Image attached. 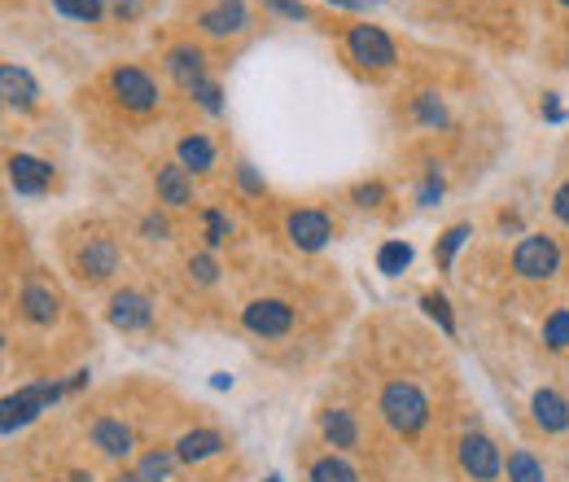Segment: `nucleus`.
<instances>
[{
	"instance_id": "obj_45",
	"label": "nucleus",
	"mask_w": 569,
	"mask_h": 482,
	"mask_svg": "<svg viewBox=\"0 0 569 482\" xmlns=\"http://www.w3.org/2000/svg\"><path fill=\"white\" fill-rule=\"evenodd\" d=\"M267 482H280V478H267Z\"/></svg>"
},
{
	"instance_id": "obj_5",
	"label": "nucleus",
	"mask_w": 569,
	"mask_h": 482,
	"mask_svg": "<svg viewBox=\"0 0 569 482\" xmlns=\"http://www.w3.org/2000/svg\"><path fill=\"white\" fill-rule=\"evenodd\" d=\"M560 241L547 232H525L512 246V273L521 281H552L560 273Z\"/></svg>"
},
{
	"instance_id": "obj_44",
	"label": "nucleus",
	"mask_w": 569,
	"mask_h": 482,
	"mask_svg": "<svg viewBox=\"0 0 569 482\" xmlns=\"http://www.w3.org/2000/svg\"><path fill=\"white\" fill-rule=\"evenodd\" d=\"M556 5H560V10H569V0H556Z\"/></svg>"
},
{
	"instance_id": "obj_6",
	"label": "nucleus",
	"mask_w": 569,
	"mask_h": 482,
	"mask_svg": "<svg viewBox=\"0 0 569 482\" xmlns=\"http://www.w3.org/2000/svg\"><path fill=\"white\" fill-rule=\"evenodd\" d=\"M71 386L66 382H36V386H23L19 395H5V403H0V430H5V438L23 425H32L49 403H58Z\"/></svg>"
},
{
	"instance_id": "obj_37",
	"label": "nucleus",
	"mask_w": 569,
	"mask_h": 482,
	"mask_svg": "<svg viewBox=\"0 0 569 482\" xmlns=\"http://www.w3.org/2000/svg\"><path fill=\"white\" fill-rule=\"evenodd\" d=\"M141 237H145V241H171V219H167L158 206L145 210V215H141Z\"/></svg>"
},
{
	"instance_id": "obj_15",
	"label": "nucleus",
	"mask_w": 569,
	"mask_h": 482,
	"mask_svg": "<svg viewBox=\"0 0 569 482\" xmlns=\"http://www.w3.org/2000/svg\"><path fill=\"white\" fill-rule=\"evenodd\" d=\"M154 197L162 210L193 206V171H184L180 162H158L154 167Z\"/></svg>"
},
{
	"instance_id": "obj_26",
	"label": "nucleus",
	"mask_w": 569,
	"mask_h": 482,
	"mask_svg": "<svg viewBox=\"0 0 569 482\" xmlns=\"http://www.w3.org/2000/svg\"><path fill=\"white\" fill-rule=\"evenodd\" d=\"M412 119H416L421 128H429V132L447 128V106H443V97H438V93H416V97H412Z\"/></svg>"
},
{
	"instance_id": "obj_29",
	"label": "nucleus",
	"mask_w": 569,
	"mask_h": 482,
	"mask_svg": "<svg viewBox=\"0 0 569 482\" xmlns=\"http://www.w3.org/2000/svg\"><path fill=\"white\" fill-rule=\"evenodd\" d=\"M202 237H206V246L210 251H219L223 241L232 237V219L219 210V206H210V210H202Z\"/></svg>"
},
{
	"instance_id": "obj_33",
	"label": "nucleus",
	"mask_w": 569,
	"mask_h": 482,
	"mask_svg": "<svg viewBox=\"0 0 569 482\" xmlns=\"http://www.w3.org/2000/svg\"><path fill=\"white\" fill-rule=\"evenodd\" d=\"M443 193H447V180H443V171L429 162L425 171H421V184H416V202L421 206H438L443 202Z\"/></svg>"
},
{
	"instance_id": "obj_34",
	"label": "nucleus",
	"mask_w": 569,
	"mask_h": 482,
	"mask_svg": "<svg viewBox=\"0 0 569 482\" xmlns=\"http://www.w3.org/2000/svg\"><path fill=\"white\" fill-rule=\"evenodd\" d=\"M189 97H193V101H197V106H202L210 119H219V115H223V88H219V80H202V84H197Z\"/></svg>"
},
{
	"instance_id": "obj_30",
	"label": "nucleus",
	"mask_w": 569,
	"mask_h": 482,
	"mask_svg": "<svg viewBox=\"0 0 569 482\" xmlns=\"http://www.w3.org/2000/svg\"><path fill=\"white\" fill-rule=\"evenodd\" d=\"M184 273H189L193 286H215V281H219V260H215V251L189 255V260H184Z\"/></svg>"
},
{
	"instance_id": "obj_39",
	"label": "nucleus",
	"mask_w": 569,
	"mask_h": 482,
	"mask_svg": "<svg viewBox=\"0 0 569 482\" xmlns=\"http://www.w3.org/2000/svg\"><path fill=\"white\" fill-rule=\"evenodd\" d=\"M106 10L119 23H136V19H145V0H106Z\"/></svg>"
},
{
	"instance_id": "obj_8",
	"label": "nucleus",
	"mask_w": 569,
	"mask_h": 482,
	"mask_svg": "<svg viewBox=\"0 0 569 482\" xmlns=\"http://www.w3.org/2000/svg\"><path fill=\"white\" fill-rule=\"evenodd\" d=\"M456 465L469 482H495L504 473V451L491 434L482 430H464L460 443H456Z\"/></svg>"
},
{
	"instance_id": "obj_14",
	"label": "nucleus",
	"mask_w": 569,
	"mask_h": 482,
	"mask_svg": "<svg viewBox=\"0 0 569 482\" xmlns=\"http://www.w3.org/2000/svg\"><path fill=\"white\" fill-rule=\"evenodd\" d=\"M5 167H10L14 193H23V197H45L53 189V162H45L36 154H10Z\"/></svg>"
},
{
	"instance_id": "obj_4",
	"label": "nucleus",
	"mask_w": 569,
	"mask_h": 482,
	"mask_svg": "<svg viewBox=\"0 0 569 482\" xmlns=\"http://www.w3.org/2000/svg\"><path fill=\"white\" fill-rule=\"evenodd\" d=\"M119 268H123V251L114 237H88L84 246L71 251V273L80 286H106L119 277Z\"/></svg>"
},
{
	"instance_id": "obj_21",
	"label": "nucleus",
	"mask_w": 569,
	"mask_h": 482,
	"mask_svg": "<svg viewBox=\"0 0 569 482\" xmlns=\"http://www.w3.org/2000/svg\"><path fill=\"white\" fill-rule=\"evenodd\" d=\"M215 141L210 136H202V132H189V136H180L175 141V162L184 167V171H193V176H206V171H215Z\"/></svg>"
},
{
	"instance_id": "obj_13",
	"label": "nucleus",
	"mask_w": 569,
	"mask_h": 482,
	"mask_svg": "<svg viewBox=\"0 0 569 482\" xmlns=\"http://www.w3.org/2000/svg\"><path fill=\"white\" fill-rule=\"evenodd\" d=\"M206 62H210L206 49L193 45V40H180V45H171V49L162 53V71H167V80H171L175 88H184V93H193L202 80H210V67H206Z\"/></svg>"
},
{
	"instance_id": "obj_27",
	"label": "nucleus",
	"mask_w": 569,
	"mask_h": 482,
	"mask_svg": "<svg viewBox=\"0 0 569 482\" xmlns=\"http://www.w3.org/2000/svg\"><path fill=\"white\" fill-rule=\"evenodd\" d=\"M543 347L552 356H569V308L547 312V321H543Z\"/></svg>"
},
{
	"instance_id": "obj_20",
	"label": "nucleus",
	"mask_w": 569,
	"mask_h": 482,
	"mask_svg": "<svg viewBox=\"0 0 569 482\" xmlns=\"http://www.w3.org/2000/svg\"><path fill=\"white\" fill-rule=\"evenodd\" d=\"M228 447V438L219 434V430H210V425H197V430H184L180 438H175V456L184 460V465H202V460H210V456H219Z\"/></svg>"
},
{
	"instance_id": "obj_38",
	"label": "nucleus",
	"mask_w": 569,
	"mask_h": 482,
	"mask_svg": "<svg viewBox=\"0 0 569 482\" xmlns=\"http://www.w3.org/2000/svg\"><path fill=\"white\" fill-rule=\"evenodd\" d=\"M351 202H355V206H364V210H373V206H382V202H386V184H382V180H364V184H355V189H351Z\"/></svg>"
},
{
	"instance_id": "obj_3",
	"label": "nucleus",
	"mask_w": 569,
	"mask_h": 482,
	"mask_svg": "<svg viewBox=\"0 0 569 482\" xmlns=\"http://www.w3.org/2000/svg\"><path fill=\"white\" fill-rule=\"evenodd\" d=\"M106 88H110V97H114L128 115H136V119H145V115H154V110L162 106V88H158V80H154L145 67H114V71L106 75Z\"/></svg>"
},
{
	"instance_id": "obj_42",
	"label": "nucleus",
	"mask_w": 569,
	"mask_h": 482,
	"mask_svg": "<svg viewBox=\"0 0 569 482\" xmlns=\"http://www.w3.org/2000/svg\"><path fill=\"white\" fill-rule=\"evenodd\" d=\"M329 5H342V10H360L364 0H329Z\"/></svg>"
},
{
	"instance_id": "obj_1",
	"label": "nucleus",
	"mask_w": 569,
	"mask_h": 482,
	"mask_svg": "<svg viewBox=\"0 0 569 482\" xmlns=\"http://www.w3.org/2000/svg\"><path fill=\"white\" fill-rule=\"evenodd\" d=\"M377 412H382V421L399 434V438H416L425 425H429V395L416 386V382H408V377H390L386 386H382V395H377Z\"/></svg>"
},
{
	"instance_id": "obj_9",
	"label": "nucleus",
	"mask_w": 569,
	"mask_h": 482,
	"mask_svg": "<svg viewBox=\"0 0 569 482\" xmlns=\"http://www.w3.org/2000/svg\"><path fill=\"white\" fill-rule=\"evenodd\" d=\"M193 27L206 40H237L254 27V14L245 0H206V5L193 14Z\"/></svg>"
},
{
	"instance_id": "obj_24",
	"label": "nucleus",
	"mask_w": 569,
	"mask_h": 482,
	"mask_svg": "<svg viewBox=\"0 0 569 482\" xmlns=\"http://www.w3.org/2000/svg\"><path fill=\"white\" fill-rule=\"evenodd\" d=\"M504 473H508V482H547V469H543V460H538L530 447H517V451H508V460H504Z\"/></svg>"
},
{
	"instance_id": "obj_40",
	"label": "nucleus",
	"mask_w": 569,
	"mask_h": 482,
	"mask_svg": "<svg viewBox=\"0 0 569 482\" xmlns=\"http://www.w3.org/2000/svg\"><path fill=\"white\" fill-rule=\"evenodd\" d=\"M552 219L569 228V180H560L556 193H552Z\"/></svg>"
},
{
	"instance_id": "obj_25",
	"label": "nucleus",
	"mask_w": 569,
	"mask_h": 482,
	"mask_svg": "<svg viewBox=\"0 0 569 482\" xmlns=\"http://www.w3.org/2000/svg\"><path fill=\"white\" fill-rule=\"evenodd\" d=\"M307 482H360V473H355V465L347 460V456H320V460H312V469H307Z\"/></svg>"
},
{
	"instance_id": "obj_31",
	"label": "nucleus",
	"mask_w": 569,
	"mask_h": 482,
	"mask_svg": "<svg viewBox=\"0 0 569 482\" xmlns=\"http://www.w3.org/2000/svg\"><path fill=\"white\" fill-rule=\"evenodd\" d=\"M421 308H425V316H429V321H438V329H443L447 338H456V316H451V303H447V294H438V290H425V294H421Z\"/></svg>"
},
{
	"instance_id": "obj_32",
	"label": "nucleus",
	"mask_w": 569,
	"mask_h": 482,
	"mask_svg": "<svg viewBox=\"0 0 569 482\" xmlns=\"http://www.w3.org/2000/svg\"><path fill=\"white\" fill-rule=\"evenodd\" d=\"M408 264H412V246H408V241H386V246L377 251V268L386 277H399Z\"/></svg>"
},
{
	"instance_id": "obj_17",
	"label": "nucleus",
	"mask_w": 569,
	"mask_h": 482,
	"mask_svg": "<svg viewBox=\"0 0 569 482\" xmlns=\"http://www.w3.org/2000/svg\"><path fill=\"white\" fill-rule=\"evenodd\" d=\"M530 421L543 430V434H565L569 430V399L556 390V386H538L530 395Z\"/></svg>"
},
{
	"instance_id": "obj_7",
	"label": "nucleus",
	"mask_w": 569,
	"mask_h": 482,
	"mask_svg": "<svg viewBox=\"0 0 569 482\" xmlns=\"http://www.w3.org/2000/svg\"><path fill=\"white\" fill-rule=\"evenodd\" d=\"M294 325H299V312H294L290 299H271V294H267V299H250V303L241 308V329L254 334V338H263V342L290 338Z\"/></svg>"
},
{
	"instance_id": "obj_12",
	"label": "nucleus",
	"mask_w": 569,
	"mask_h": 482,
	"mask_svg": "<svg viewBox=\"0 0 569 482\" xmlns=\"http://www.w3.org/2000/svg\"><path fill=\"white\" fill-rule=\"evenodd\" d=\"M106 321H110V329H119V334H145V329L154 325V299H149L145 290H136V286H123V290L110 294Z\"/></svg>"
},
{
	"instance_id": "obj_43",
	"label": "nucleus",
	"mask_w": 569,
	"mask_h": 482,
	"mask_svg": "<svg viewBox=\"0 0 569 482\" xmlns=\"http://www.w3.org/2000/svg\"><path fill=\"white\" fill-rule=\"evenodd\" d=\"M66 482H93V473H80V469H75V473L66 478Z\"/></svg>"
},
{
	"instance_id": "obj_22",
	"label": "nucleus",
	"mask_w": 569,
	"mask_h": 482,
	"mask_svg": "<svg viewBox=\"0 0 569 482\" xmlns=\"http://www.w3.org/2000/svg\"><path fill=\"white\" fill-rule=\"evenodd\" d=\"M473 237V228L469 224H451V228H443V237L434 241V268L438 273H451V264H456V255H460V246Z\"/></svg>"
},
{
	"instance_id": "obj_28",
	"label": "nucleus",
	"mask_w": 569,
	"mask_h": 482,
	"mask_svg": "<svg viewBox=\"0 0 569 482\" xmlns=\"http://www.w3.org/2000/svg\"><path fill=\"white\" fill-rule=\"evenodd\" d=\"M175 447H154V451H145L141 460H136V469L149 478V482H167L171 478V469H175Z\"/></svg>"
},
{
	"instance_id": "obj_2",
	"label": "nucleus",
	"mask_w": 569,
	"mask_h": 482,
	"mask_svg": "<svg viewBox=\"0 0 569 482\" xmlns=\"http://www.w3.org/2000/svg\"><path fill=\"white\" fill-rule=\"evenodd\" d=\"M342 45H347V58L373 75H386L399 67V45L386 36V27L377 23H351L342 32Z\"/></svg>"
},
{
	"instance_id": "obj_36",
	"label": "nucleus",
	"mask_w": 569,
	"mask_h": 482,
	"mask_svg": "<svg viewBox=\"0 0 569 482\" xmlns=\"http://www.w3.org/2000/svg\"><path fill=\"white\" fill-rule=\"evenodd\" d=\"M263 10L276 14V19H284V23H307L312 19V10L303 5V0H263Z\"/></svg>"
},
{
	"instance_id": "obj_41",
	"label": "nucleus",
	"mask_w": 569,
	"mask_h": 482,
	"mask_svg": "<svg viewBox=\"0 0 569 482\" xmlns=\"http://www.w3.org/2000/svg\"><path fill=\"white\" fill-rule=\"evenodd\" d=\"M114 482H149V478H145V473H141V469H136V465H132V469H123V473H119V478H114Z\"/></svg>"
},
{
	"instance_id": "obj_18",
	"label": "nucleus",
	"mask_w": 569,
	"mask_h": 482,
	"mask_svg": "<svg viewBox=\"0 0 569 482\" xmlns=\"http://www.w3.org/2000/svg\"><path fill=\"white\" fill-rule=\"evenodd\" d=\"M0 93H5V106L19 115H32L40 106V84L32 80L27 67H14V62L0 67Z\"/></svg>"
},
{
	"instance_id": "obj_11",
	"label": "nucleus",
	"mask_w": 569,
	"mask_h": 482,
	"mask_svg": "<svg viewBox=\"0 0 569 482\" xmlns=\"http://www.w3.org/2000/svg\"><path fill=\"white\" fill-rule=\"evenodd\" d=\"M334 232L338 228H334L329 210H320V206H299V210L284 215V237H290V246L303 251V255L325 251L329 241H334Z\"/></svg>"
},
{
	"instance_id": "obj_35",
	"label": "nucleus",
	"mask_w": 569,
	"mask_h": 482,
	"mask_svg": "<svg viewBox=\"0 0 569 482\" xmlns=\"http://www.w3.org/2000/svg\"><path fill=\"white\" fill-rule=\"evenodd\" d=\"M232 180H237V189H241L245 197H263V193H267V180H263V176L254 171V162H245V158L232 167Z\"/></svg>"
},
{
	"instance_id": "obj_16",
	"label": "nucleus",
	"mask_w": 569,
	"mask_h": 482,
	"mask_svg": "<svg viewBox=\"0 0 569 482\" xmlns=\"http://www.w3.org/2000/svg\"><path fill=\"white\" fill-rule=\"evenodd\" d=\"M88 438H93V447H97L106 460H128V456L136 451V434H132V425H128L123 417H97V421L88 425Z\"/></svg>"
},
{
	"instance_id": "obj_19",
	"label": "nucleus",
	"mask_w": 569,
	"mask_h": 482,
	"mask_svg": "<svg viewBox=\"0 0 569 482\" xmlns=\"http://www.w3.org/2000/svg\"><path fill=\"white\" fill-rule=\"evenodd\" d=\"M320 434H325V443L338 447V451H360V443H364L360 421H355V412H347V408H325V412H320Z\"/></svg>"
},
{
	"instance_id": "obj_10",
	"label": "nucleus",
	"mask_w": 569,
	"mask_h": 482,
	"mask_svg": "<svg viewBox=\"0 0 569 482\" xmlns=\"http://www.w3.org/2000/svg\"><path fill=\"white\" fill-rule=\"evenodd\" d=\"M58 316H62L58 286L40 273H27V281L19 286V321L32 329H49V325H58Z\"/></svg>"
},
{
	"instance_id": "obj_46",
	"label": "nucleus",
	"mask_w": 569,
	"mask_h": 482,
	"mask_svg": "<svg viewBox=\"0 0 569 482\" xmlns=\"http://www.w3.org/2000/svg\"><path fill=\"white\" fill-rule=\"evenodd\" d=\"M565 67H569V53H565Z\"/></svg>"
},
{
	"instance_id": "obj_23",
	"label": "nucleus",
	"mask_w": 569,
	"mask_h": 482,
	"mask_svg": "<svg viewBox=\"0 0 569 482\" xmlns=\"http://www.w3.org/2000/svg\"><path fill=\"white\" fill-rule=\"evenodd\" d=\"M53 14L58 19H71V23H84V27H97L110 10H106V0H49Z\"/></svg>"
}]
</instances>
